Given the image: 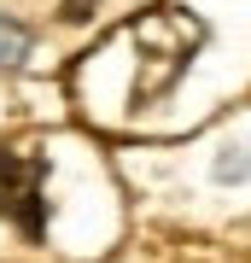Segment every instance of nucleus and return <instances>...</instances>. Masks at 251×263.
<instances>
[{"label":"nucleus","mask_w":251,"mask_h":263,"mask_svg":"<svg viewBox=\"0 0 251 263\" xmlns=\"http://www.w3.org/2000/svg\"><path fill=\"white\" fill-rule=\"evenodd\" d=\"M134 41V82H129V111L158 105L169 88L187 76V65L205 47V18L187 6H152L129 24Z\"/></svg>","instance_id":"obj_1"},{"label":"nucleus","mask_w":251,"mask_h":263,"mask_svg":"<svg viewBox=\"0 0 251 263\" xmlns=\"http://www.w3.org/2000/svg\"><path fill=\"white\" fill-rule=\"evenodd\" d=\"M0 216L29 240L47 234V158L24 146H0Z\"/></svg>","instance_id":"obj_2"},{"label":"nucleus","mask_w":251,"mask_h":263,"mask_svg":"<svg viewBox=\"0 0 251 263\" xmlns=\"http://www.w3.org/2000/svg\"><path fill=\"white\" fill-rule=\"evenodd\" d=\"M29 47H35V35H29L24 24H12V18H0V70H18Z\"/></svg>","instance_id":"obj_3"},{"label":"nucleus","mask_w":251,"mask_h":263,"mask_svg":"<svg viewBox=\"0 0 251 263\" xmlns=\"http://www.w3.org/2000/svg\"><path fill=\"white\" fill-rule=\"evenodd\" d=\"M210 170H216V181H245V176H251V152H245V146H222Z\"/></svg>","instance_id":"obj_4"},{"label":"nucleus","mask_w":251,"mask_h":263,"mask_svg":"<svg viewBox=\"0 0 251 263\" xmlns=\"http://www.w3.org/2000/svg\"><path fill=\"white\" fill-rule=\"evenodd\" d=\"M93 6H100V0H59V18L82 24V18H93Z\"/></svg>","instance_id":"obj_5"}]
</instances>
